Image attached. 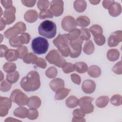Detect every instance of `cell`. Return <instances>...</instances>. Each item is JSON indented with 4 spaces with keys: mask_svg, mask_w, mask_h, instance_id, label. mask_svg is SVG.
I'll return each instance as SVG.
<instances>
[{
    "mask_svg": "<svg viewBox=\"0 0 122 122\" xmlns=\"http://www.w3.org/2000/svg\"><path fill=\"white\" fill-rule=\"evenodd\" d=\"M20 78V74L18 71H14L8 73L6 75L7 80L11 83H16Z\"/></svg>",
    "mask_w": 122,
    "mask_h": 122,
    "instance_id": "cell-32",
    "label": "cell"
},
{
    "mask_svg": "<svg viewBox=\"0 0 122 122\" xmlns=\"http://www.w3.org/2000/svg\"><path fill=\"white\" fill-rule=\"evenodd\" d=\"M122 97L120 94H115L113 95L110 99L111 103L116 106H118L121 105L122 104Z\"/></svg>",
    "mask_w": 122,
    "mask_h": 122,
    "instance_id": "cell-39",
    "label": "cell"
},
{
    "mask_svg": "<svg viewBox=\"0 0 122 122\" xmlns=\"http://www.w3.org/2000/svg\"><path fill=\"white\" fill-rule=\"evenodd\" d=\"M41 99L37 96H32L29 98L27 105L30 109H38L41 105Z\"/></svg>",
    "mask_w": 122,
    "mask_h": 122,
    "instance_id": "cell-19",
    "label": "cell"
},
{
    "mask_svg": "<svg viewBox=\"0 0 122 122\" xmlns=\"http://www.w3.org/2000/svg\"><path fill=\"white\" fill-rule=\"evenodd\" d=\"M114 1V0H103L102 5L103 8L105 9H108L110 5Z\"/></svg>",
    "mask_w": 122,
    "mask_h": 122,
    "instance_id": "cell-55",
    "label": "cell"
},
{
    "mask_svg": "<svg viewBox=\"0 0 122 122\" xmlns=\"http://www.w3.org/2000/svg\"><path fill=\"white\" fill-rule=\"evenodd\" d=\"M12 122V121H20L19 120H17V119H14L13 118H12V117H9V118H7L5 120V122Z\"/></svg>",
    "mask_w": 122,
    "mask_h": 122,
    "instance_id": "cell-58",
    "label": "cell"
},
{
    "mask_svg": "<svg viewBox=\"0 0 122 122\" xmlns=\"http://www.w3.org/2000/svg\"><path fill=\"white\" fill-rule=\"evenodd\" d=\"M82 43L83 41L79 37L75 40L70 41V56L71 58H76L81 55Z\"/></svg>",
    "mask_w": 122,
    "mask_h": 122,
    "instance_id": "cell-9",
    "label": "cell"
},
{
    "mask_svg": "<svg viewBox=\"0 0 122 122\" xmlns=\"http://www.w3.org/2000/svg\"><path fill=\"white\" fill-rule=\"evenodd\" d=\"M122 41V30H117L112 32L108 40V45L110 47L117 46Z\"/></svg>",
    "mask_w": 122,
    "mask_h": 122,
    "instance_id": "cell-13",
    "label": "cell"
},
{
    "mask_svg": "<svg viewBox=\"0 0 122 122\" xmlns=\"http://www.w3.org/2000/svg\"><path fill=\"white\" fill-rule=\"evenodd\" d=\"M82 91L87 94L93 93L96 89V84L91 80H86L83 81L81 85Z\"/></svg>",
    "mask_w": 122,
    "mask_h": 122,
    "instance_id": "cell-15",
    "label": "cell"
},
{
    "mask_svg": "<svg viewBox=\"0 0 122 122\" xmlns=\"http://www.w3.org/2000/svg\"><path fill=\"white\" fill-rule=\"evenodd\" d=\"M112 71L118 75H121L122 74V63L120 61L117 62L112 67Z\"/></svg>",
    "mask_w": 122,
    "mask_h": 122,
    "instance_id": "cell-47",
    "label": "cell"
},
{
    "mask_svg": "<svg viewBox=\"0 0 122 122\" xmlns=\"http://www.w3.org/2000/svg\"><path fill=\"white\" fill-rule=\"evenodd\" d=\"M109 102V98L107 96H102L98 97L95 102L96 105L101 108L106 107Z\"/></svg>",
    "mask_w": 122,
    "mask_h": 122,
    "instance_id": "cell-29",
    "label": "cell"
},
{
    "mask_svg": "<svg viewBox=\"0 0 122 122\" xmlns=\"http://www.w3.org/2000/svg\"><path fill=\"white\" fill-rule=\"evenodd\" d=\"M50 3L48 0H39L37 1V7L41 10H43L48 9Z\"/></svg>",
    "mask_w": 122,
    "mask_h": 122,
    "instance_id": "cell-43",
    "label": "cell"
},
{
    "mask_svg": "<svg viewBox=\"0 0 122 122\" xmlns=\"http://www.w3.org/2000/svg\"><path fill=\"white\" fill-rule=\"evenodd\" d=\"M9 50L8 47L5 45L3 44H1L0 45V57L2 58L3 57H5L7 52Z\"/></svg>",
    "mask_w": 122,
    "mask_h": 122,
    "instance_id": "cell-54",
    "label": "cell"
},
{
    "mask_svg": "<svg viewBox=\"0 0 122 122\" xmlns=\"http://www.w3.org/2000/svg\"><path fill=\"white\" fill-rule=\"evenodd\" d=\"M76 23L77 25L82 28L87 27L90 24V19L85 16H81L76 19Z\"/></svg>",
    "mask_w": 122,
    "mask_h": 122,
    "instance_id": "cell-28",
    "label": "cell"
},
{
    "mask_svg": "<svg viewBox=\"0 0 122 122\" xmlns=\"http://www.w3.org/2000/svg\"><path fill=\"white\" fill-rule=\"evenodd\" d=\"M86 120L83 117H73L72 119V122H85Z\"/></svg>",
    "mask_w": 122,
    "mask_h": 122,
    "instance_id": "cell-57",
    "label": "cell"
},
{
    "mask_svg": "<svg viewBox=\"0 0 122 122\" xmlns=\"http://www.w3.org/2000/svg\"><path fill=\"white\" fill-rule=\"evenodd\" d=\"M108 60L111 61H115L118 60L120 56L119 51L116 49H112L108 51L106 54Z\"/></svg>",
    "mask_w": 122,
    "mask_h": 122,
    "instance_id": "cell-23",
    "label": "cell"
},
{
    "mask_svg": "<svg viewBox=\"0 0 122 122\" xmlns=\"http://www.w3.org/2000/svg\"><path fill=\"white\" fill-rule=\"evenodd\" d=\"M26 30V26L24 23L21 21L17 22L12 27L7 30L4 33L5 37L7 39L18 36L19 34L24 33Z\"/></svg>",
    "mask_w": 122,
    "mask_h": 122,
    "instance_id": "cell-6",
    "label": "cell"
},
{
    "mask_svg": "<svg viewBox=\"0 0 122 122\" xmlns=\"http://www.w3.org/2000/svg\"><path fill=\"white\" fill-rule=\"evenodd\" d=\"M93 39L95 43L98 46H102L105 43V38L102 34H97L93 36Z\"/></svg>",
    "mask_w": 122,
    "mask_h": 122,
    "instance_id": "cell-42",
    "label": "cell"
},
{
    "mask_svg": "<svg viewBox=\"0 0 122 122\" xmlns=\"http://www.w3.org/2000/svg\"><path fill=\"white\" fill-rule=\"evenodd\" d=\"M57 70L54 66L49 67L45 71L46 76L50 79H53L55 78L57 75Z\"/></svg>",
    "mask_w": 122,
    "mask_h": 122,
    "instance_id": "cell-36",
    "label": "cell"
},
{
    "mask_svg": "<svg viewBox=\"0 0 122 122\" xmlns=\"http://www.w3.org/2000/svg\"><path fill=\"white\" fill-rule=\"evenodd\" d=\"M0 2L5 10L9 9L13 6L12 1L11 0H1Z\"/></svg>",
    "mask_w": 122,
    "mask_h": 122,
    "instance_id": "cell-53",
    "label": "cell"
},
{
    "mask_svg": "<svg viewBox=\"0 0 122 122\" xmlns=\"http://www.w3.org/2000/svg\"><path fill=\"white\" fill-rule=\"evenodd\" d=\"M39 116L38 111L36 109H30L28 110L27 118L31 120L36 119Z\"/></svg>",
    "mask_w": 122,
    "mask_h": 122,
    "instance_id": "cell-45",
    "label": "cell"
},
{
    "mask_svg": "<svg viewBox=\"0 0 122 122\" xmlns=\"http://www.w3.org/2000/svg\"><path fill=\"white\" fill-rule=\"evenodd\" d=\"M64 3L62 0H53L50 3V10L55 17L60 16L64 10Z\"/></svg>",
    "mask_w": 122,
    "mask_h": 122,
    "instance_id": "cell-11",
    "label": "cell"
},
{
    "mask_svg": "<svg viewBox=\"0 0 122 122\" xmlns=\"http://www.w3.org/2000/svg\"><path fill=\"white\" fill-rule=\"evenodd\" d=\"M94 98L90 96H84L79 99V105L81 109L86 114L92 113L94 111L92 104Z\"/></svg>",
    "mask_w": 122,
    "mask_h": 122,
    "instance_id": "cell-8",
    "label": "cell"
},
{
    "mask_svg": "<svg viewBox=\"0 0 122 122\" xmlns=\"http://www.w3.org/2000/svg\"><path fill=\"white\" fill-rule=\"evenodd\" d=\"M15 13L16 8L14 6L4 10L3 17L5 19L7 25H10L15 21L16 19Z\"/></svg>",
    "mask_w": 122,
    "mask_h": 122,
    "instance_id": "cell-14",
    "label": "cell"
},
{
    "mask_svg": "<svg viewBox=\"0 0 122 122\" xmlns=\"http://www.w3.org/2000/svg\"><path fill=\"white\" fill-rule=\"evenodd\" d=\"M109 14L113 17H116L119 16L122 12L121 5L114 1L110 5L108 8Z\"/></svg>",
    "mask_w": 122,
    "mask_h": 122,
    "instance_id": "cell-16",
    "label": "cell"
},
{
    "mask_svg": "<svg viewBox=\"0 0 122 122\" xmlns=\"http://www.w3.org/2000/svg\"><path fill=\"white\" fill-rule=\"evenodd\" d=\"M46 60L51 64H54L59 68H62L66 62L65 60L60 55L56 50H52L45 57Z\"/></svg>",
    "mask_w": 122,
    "mask_h": 122,
    "instance_id": "cell-5",
    "label": "cell"
},
{
    "mask_svg": "<svg viewBox=\"0 0 122 122\" xmlns=\"http://www.w3.org/2000/svg\"><path fill=\"white\" fill-rule=\"evenodd\" d=\"M49 46L47 40L41 37H36L31 42V48L33 52L38 55L46 53L48 51Z\"/></svg>",
    "mask_w": 122,
    "mask_h": 122,
    "instance_id": "cell-4",
    "label": "cell"
},
{
    "mask_svg": "<svg viewBox=\"0 0 122 122\" xmlns=\"http://www.w3.org/2000/svg\"><path fill=\"white\" fill-rule=\"evenodd\" d=\"M7 24L6 20L3 18L1 17L0 19V30L2 31L5 28L6 25Z\"/></svg>",
    "mask_w": 122,
    "mask_h": 122,
    "instance_id": "cell-56",
    "label": "cell"
},
{
    "mask_svg": "<svg viewBox=\"0 0 122 122\" xmlns=\"http://www.w3.org/2000/svg\"><path fill=\"white\" fill-rule=\"evenodd\" d=\"M53 16L52 12L49 9L41 10L39 13V18L41 20H44L47 18L51 19L53 17Z\"/></svg>",
    "mask_w": 122,
    "mask_h": 122,
    "instance_id": "cell-38",
    "label": "cell"
},
{
    "mask_svg": "<svg viewBox=\"0 0 122 122\" xmlns=\"http://www.w3.org/2000/svg\"><path fill=\"white\" fill-rule=\"evenodd\" d=\"M12 106V101L6 97H0V116L4 117L8 113Z\"/></svg>",
    "mask_w": 122,
    "mask_h": 122,
    "instance_id": "cell-12",
    "label": "cell"
},
{
    "mask_svg": "<svg viewBox=\"0 0 122 122\" xmlns=\"http://www.w3.org/2000/svg\"><path fill=\"white\" fill-rule=\"evenodd\" d=\"M21 87L26 92H33L39 89L41 86L40 77L39 73L31 71L23 77L20 82Z\"/></svg>",
    "mask_w": 122,
    "mask_h": 122,
    "instance_id": "cell-1",
    "label": "cell"
},
{
    "mask_svg": "<svg viewBox=\"0 0 122 122\" xmlns=\"http://www.w3.org/2000/svg\"><path fill=\"white\" fill-rule=\"evenodd\" d=\"M5 57L8 61L12 62L17 60L19 58V54L17 50L9 49Z\"/></svg>",
    "mask_w": 122,
    "mask_h": 122,
    "instance_id": "cell-21",
    "label": "cell"
},
{
    "mask_svg": "<svg viewBox=\"0 0 122 122\" xmlns=\"http://www.w3.org/2000/svg\"><path fill=\"white\" fill-rule=\"evenodd\" d=\"M88 75L92 78L99 77L102 73L100 68L97 65H92L90 66L87 70Z\"/></svg>",
    "mask_w": 122,
    "mask_h": 122,
    "instance_id": "cell-20",
    "label": "cell"
},
{
    "mask_svg": "<svg viewBox=\"0 0 122 122\" xmlns=\"http://www.w3.org/2000/svg\"><path fill=\"white\" fill-rule=\"evenodd\" d=\"M80 30L78 29H74V30L70 31L69 33L66 34V36L68 39L71 41L78 39L80 36Z\"/></svg>",
    "mask_w": 122,
    "mask_h": 122,
    "instance_id": "cell-33",
    "label": "cell"
},
{
    "mask_svg": "<svg viewBox=\"0 0 122 122\" xmlns=\"http://www.w3.org/2000/svg\"><path fill=\"white\" fill-rule=\"evenodd\" d=\"M81 33L79 38L82 41H88L91 38V34L89 30L85 28H82L80 29Z\"/></svg>",
    "mask_w": 122,
    "mask_h": 122,
    "instance_id": "cell-35",
    "label": "cell"
},
{
    "mask_svg": "<svg viewBox=\"0 0 122 122\" xmlns=\"http://www.w3.org/2000/svg\"><path fill=\"white\" fill-rule=\"evenodd\" d=\"M49 86L53 92H56L59 90L64 88V82L61 78H55L51 81Z\"/></svg>",
    "mask_w": 122,
    "mask_h": 122,
    "instance_id": "cell-18",
    "label": "cell"
},
{
    "mask_svg": "<svg viewBox=\"0 0 122 122\" xmlns=\"http://www.w3.org/2000/svg\"><path fill=\"white\" fill-rule=\"evenodd\" d=\"M70 89L62 88L56 92L55 95V100H61L66 98L69 94Z\"/></svg>",
    "mask_w": 122,
    "mask_h": 122,
    "instance_id": "cell-25",
    "label": "cell"
},
{
    "mask_svg": "<svg viewBox=\"0 0 122 122\" xmlns=\"http://www.w3.org/2000/svg\"><path fill=\"white\" fill-rule=\"evenodd\" d=\"M77 26L76 20L71 16L64 17L61 21L62 28L66 31L70 32L76 29Z\"/></svg>",
    "mask_w": 122,
    "mask_h": 122,
    "instance_id": "cell-10",
    "label": "cell"
},
{
    "mask_svg": "<svg viewBox=\"0 0 122 122\" xmlns=\"http://www.w3.org/2000/svg\"><path fill=\"white\" fill-rule=\"evenodd\" d=\"M11 86V83L9 82L7 80H4L1 81L0 84V90L2 92H7L10 89Z\"/></svg>",
    "mask_w": 122,
    "mask_h": 122,
    "instance_id": "cell-40",
    "label": "cell"
},
{
    "mask_svg": "<svg viewBox=\"0 0 122 122\" xmlns=\"http://www.w3.org/2000/svg\"><path fill=\"white\" fill-rule=\"evenodd\" d=\"M73 117H84L85 116V113L80 109H75L73 112Z\"/></svg>",
    "mask_w": 122,
    "mask_h": 122,
    "instance_id": "cell-51",
    "label": "cell"
},
{
    "mask_svg": "<svg viewBox=\"0 0 122 122\" xmlns=\"http://www.w3.org/2000/svg\"><path fill=\"white\" fill-rule=\"evenodd\" d=\"M28 97L20 89L14 90L11 93L10 99L12 102L20 106L27 105L29 101Z\"/></svg>",
    "mask_w": 122,
    "mask_h": 122,
    "instance_id": "cell-7",
    "label": "cell"
},
{
    "mask_svg": "<svg viewBox=\"0 0 122 122\" xmlns=\"http://www.w3.org/2000/svg\"><path fill=\"white\" fill-rule=\"evenodd\" d=\"M15 63L9 61L6 62L3 66V69L7 73H10L14 71L16 69Z\"/></svg>",
    "mask_w": 122,
    "mask_h": 122,
    "instance_id": "cell-34",
    "label": "cell"
},
{
    "mask_svg": "<svg viewBox=\"0 0 122 122\" xmlns=\"http://www.w3.org/2000/svg\"><path fill=\"white\" fill-rule=\"evenodd\" d=\"M28 109L22 106L19 107L15 109L13 112L14 115L15 117L24 119L27 117Z\"/></svg>",
    "mask_w": 122,
    "mask_h": 122,
    "instance_id": "cell-22",
    "label": "cell"
},
{
    "mask_svg": "<svg viewBox=\"0 0 122 122\" xmlns=\"http://www.w3.org/2000/svg\"><path fill=\"white\" fill-rule=\"evenodd\" d=\"M38 57L31 52L28 53L23 59V61L27 64H36Z\"/></svg>",
    "mask_w": 122,
    "mask_h": 122,
    "instance_id": "cell-31",
    "label": "cell"
},
{
    "mask_svg": "<svg viewBox=\"0 0 122 122\" xmlns=\"http://www.w3.org/2000/svg\"><path fill=\"white\" fill-rule=\"evenodd\" d=\"M94 45L91 40L85 42L83 47V51L87 55L92 54L94 51Z\"/></svg>",
    "mask_w": 122,
    "mask_h": 122,
    "instance_id": "cell-26",
    "label": "cell"
},
{
    "mask_svg": "<svg viewBox=\"0 0 122 122\" xmlns=\"http://www.w3.org/2000/svg\"><path fill=\"white\" fill-rule=\"evenodd\" d=\"M35 64H36L37 67L42 69L46 68L47 65L46 61L44 59L40 57H38Z\"/></svg>",
    "mask_w": 122,
    "mask_h": 122,
    "instance_id": "cell-49",
    "label": "cell"
},
{
    "mask_svg": "<svg viewBox=\"0 0 122 122\" xmlns=\"http://www.w3.org/2000/svg\"><path fill=\"white\" fill-rule=\"evenodd\" d=\"M63 71L66 74L71 73L75 71L74 64L70 62H66L62 67Z\"/></svg>",
    "mask_w": 122,
    "mask_h": 122,
    "instance_id": "cell-44",
    "label": "cell"
},
{
    "mask_svg": "<svg viewBox=\"0 0 122 122\" xmlns=\"http://www.w3.org/2000/svg\"><path fill=\"white\" fill-rule=\"evenodd\" d=\"M89 2L92 5H97L100 3V0H89Z\"/></svg>",
    "mask_w": 122,
    "mask_h": 122,
    "instance_id": "cell-59",
    "label": "cell"
},
{
    "mask_svg": "<svg viewBox=\"0 0 122 122\" xmlns=\"http://www.w3.org/2000/svg\"><path fill=\"white\" fill-rule=\"evenodd\" d=\"M66 106L70 108H74L79 105V99L75 96H69L65 102Z\"/></svg>",
    "mask_w": 122,
    "mask_h": 122,
    "instance_id": "cell-27",
    "label": "cell"
},
{
    "mask_svg": "<svg viewBox=\"0 0 122 122\" xmlns=\"http://www.w3.org/2000/svg\"><path fill=\"white\" fill-rule=\"evenodd\" d=\"M70 41L68 39L66 34H61L59 35L53 41V43L58 49L61 55L67 57L70 55Z\"/></svg>",
    "mask_w": 122,
    "mask_h": 122,
    "instance_id": "cell-2",
    "label": "cell"
},
{
    "mask_svg": "<svg viewBox=\"0 0 122 122\" xmlns=\"http://www.w3.org/2000/svg\"><path fill=\"white\" fill-rule=\"evenodd\" d=\"M9 43L13 47H19L22 45V43L19 36H16L9 39Z\"/></svg>",
    "mask_w": 122,
    "mask_h": 122,
    "instance_id": "cell-37",
    "label": "cell"
},
{
    "mask_svg": "<svg viewBox=\"0 0 122 122\" xmlns=\"http://www.w3.org/2000/svg\"><path fill=\"white\" fill-rule=\"evenodd\" d=\"M56 24L49 20L43 21L38 27L39 34L48 39L53 38L56 34Z\"/></svg>",
    "mask_w": 122,
    "mask_h": 122,
    "instance_id": "cell-3",
    "label": "cell"
},
{
    "mask_svg": "<svg viewBox=\"0 0 122 122\" xmlns=\"http://www.w3.org/2000/svg\"><path fill=\"white\" fill-rule=\"evenodd\" d=\"M73 7L78 12H82L86 9L87 4L85 0H77L73 3Z\"/></svg>",
    "mask_w": 122,
    "mask_h": 122,
    "instance_id": "cell-24",
    "label": "cell"
},
{
    "mask_svg": "<svg viewBox=\"0 0 122 122\" xmlns=\"http://www.w3.org/2000/svg\"><path fill=\"white\" fill-rule=\"evenodd\" d=\"M71 78L72 81L77 85H79L81 82V78L80 76L76 73H72L71 75Z\"/></svg>",
    "mask_w": 122,
    "mask_h": 122,
    "instance_id": "cell-50",
    "label": "cell"
},
{
    "mask_svg": "<svg viewBox=\"0 0 122 122\" xmlns=\"http://www.w3.org/2000/svg\"><path fill=\"white\" fill-rule=\"evenodd\" d=\"M89 31L92 33L93 36L97 34H102L103 32V30L102 27L97 24L92 25L90 28Z\"/></svg>",
    "mask_w": 122,
    "mask_h": 122,
    "instance_id": "cell-41",
    "label": "cell"
},
{
    "mask_svg": "<svg viewBox=\"0 0 122 122\" xmlns=\"http://www.w3.org/2000/svg\"><path fill=\"white\" fill-rule=\"evenodd\" d=\"M19 54V59H23L24 57L28 53V48L24 45H21L17 49Z\"/></svg>",
    "mask_w": 122,
    "mask_h": 122,
    "instance_id": "cell-46",
    "label": "cell"
},
{
    "mask_svg": "<svg viewBox=\"0 0 122 122\" xmlns=\"http://www.w3.org/2000/svg\"><path fill=\"white\" fill-rule=\"evenodd\" d=\"M22 4L25 6L28 7H32L36 2V0H21Z\"/></svg>",
    "mask_w": 122,
    "mask_h": 122,
    "instance_id": "cell-52",
    "label": "cell"
},
{
    "mask_svg": "<svg viewBox=\"0 0 122 122\" xmlns=\"http://www.w3.org/2000/svg\"><path fill=\"white\" fill-rule=\"evenodd\" d=\"M22 44H28L30 40V36L28 33H23L20 36Z\"/></svg>",
    "mask_w": 122,
    "mask_h": 122,
    "instance_id": "cell-48",
    "label": "cell"
},
{
    "mask_svg": "<svg viewBox=\"0 0 122 122\" xmlns=\"http://www.w3.org/2000/svg\"><path fill=\"white\" fill-rule=\"evenodd\" d=\"M38 15V13L36 10H29L25 13L24 18L25 21L31 23L35 22L37 20Z\"/></svg>",
    "mask_w": 122,
    "mask_h": 122,
    "instance_id": "cell-17",
    "label": "cell"
},
{
    "mask_svg": "<svg viewBox=\"0 0 122 122\" xmlns=\"http://www.w3.org/2000/svg\"><path fill=\"white\" fill-rule=\"evenodd\" d=\"M75 70L79 73L82 74L86 72L88 70V66L84 62H77L74 64Z\"/></svg>",
    "mask_w": 122,
    "mask_h": 122,
    "instance_id": "cell-30",
    "label": "cell"
}]
</instances>
